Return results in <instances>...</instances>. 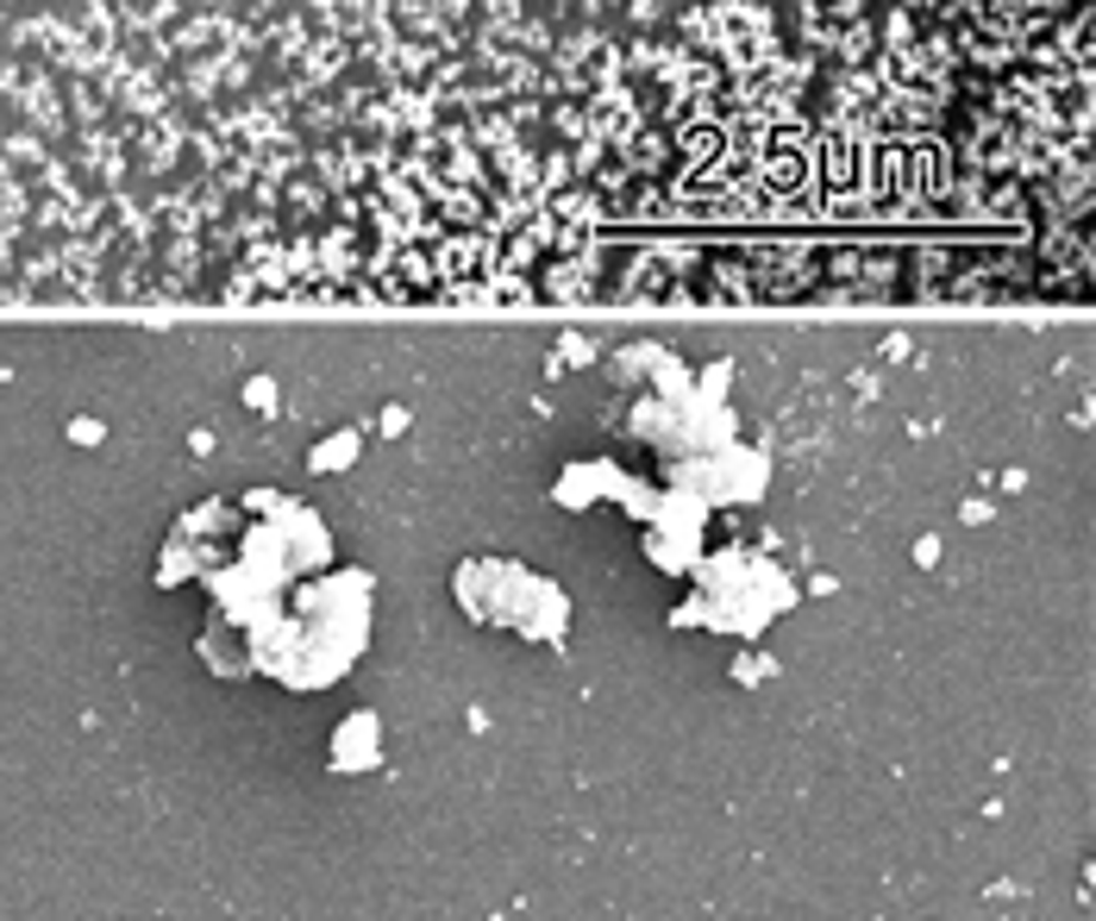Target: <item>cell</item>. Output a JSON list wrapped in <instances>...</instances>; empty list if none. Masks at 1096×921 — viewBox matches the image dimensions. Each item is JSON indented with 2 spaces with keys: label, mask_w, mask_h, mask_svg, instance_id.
I'll return each instance as SVG.
<instances>
[{
  "label": "cell",
  "mask_w": 1096,
  "mask_h": 921,
  "mask_svg": "<svg viewBox=\"0 0 1096 921\" xmlns=\"http://www.w3.org/2000/svg\"><path fill=\"white\" fill-rule=\"evenodd\" d=\"M483 584H515V589H527L533 577H527L520 564H470L464 577H458V596H483ZM552 596H558L552 584H533V602L545 608V621H533V633H539V640H552V633H564V621H558V614H564V602H552ZM501 621H508V628H520V602H508V608H501ZM520 633H527V628H520Z\"/></svg>",
  "instance_id": "cell-1"
},
{
  "label": "cell",
  "mask_w": 1096,
  "mask_h": 921,
  "mask_svg": "<svg viewBox=\"0 0 1096 921\" xmlns=\"http://www.w3.org/2000/svg\"><path fill=\"white\" fill-rule=\"evenodd\" d=\"M338 764H370L377 759V715H358V721H345L338 727Z\"/></svg>",
  "instance_id": "cell-2"
},
{
  "label": "cell",
  "mask_w": 1096,
  "mask_h": 921,
  "mask_svg": "<svg viewBox=\"0 0 1096 921\" xmlns=\"http://www.w3.org/2000/svg\"><path fill=\"white\" fill-rule=\"evenodd\" d=\"M245 402H251V407H269V402H276V382H269V377H251V382H245Z\"/></svg>",
  "instance_id": "cell-4"
},
{
  "label": "cell",
  "mask_w": 1096,
  "mask_h": 921,
  "mask_svg": "<svg viewBox=\"0 0 1096 921\" xmlns=\"http://www.w3.org/2000/svg\"><path fill=\"white\" fill-rule=\"evenodd\" d=\"M351 451H358V433H333L326 446L313 451V471H338V464H351Z\"/></svg>",
  "instance_id": "cell-3"
}]
</instances>
